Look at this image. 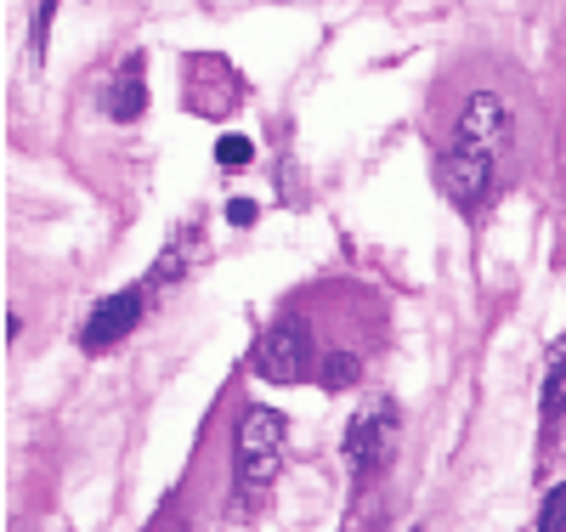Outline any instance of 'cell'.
Returning a JSON list of instances; mask_svg holds the SVG:
<instances>
[{
  "instance_id": "6da1fadb",
  "label": "cell",
  "mask_w": 566,
  "mask_h": 532,
  "mask_svg": "<svg viewBox=\"0 0 566 532\" xmlns=\"http://www.w3.org/2000/svg\"><path fill=\"white\" fill-rule=\"evenodd\" d=\"M312 328H306V317H295V312H283L266 334H261V346H255V374L261 379H272V385H295V379H306L312 374Z\"/></svg>"
},
{
  "instance_id": "7a4b0ae2",
  "label": "cell",
  "mask_w": 566,
  "mask_h": 532,
  "mask_svg": "<svg viewBox=\"0 0 566 532\" xmlns=\"http://www.w3.org/2000/svg\"><path fill=\"white\" fill-rule=\"evenodd\" d=\"M277 470H283V414L250 408L239 425V481L255 493V488H272Z\"/></svg>"
},
{
  "instance_id": "3957f363",
  "label": "cell",
  "mask_w": 566,
  "mask_h": 532,
  "mask_svg": "<svg viewBox=\"0 0 566 532\" xmlns=\"http://www.w3.org/2000/svg\"><path fill=\"white\" fill-rule=\"evenodd\" d=\"M391 442H397V408H391V403H368V408H357V419H352V430H346L352 476L368 481L374 470H386Z\"/></svg>"
},
{
  "instance_id": "277c9868",
  "label": "cell",
  "mask_w": 566,
  "mask_h": 532,
  "mask_svg": "<svg viewBox=\"0 0 566 532\" xmlns=\"http://www.w3.org/2000/svg\"><path fill=\"white\" fill-rule=\"evenodd\" d=\"M504 142H510V108H504V96L476 91V96H470V103L459 108L453 148L482 154V159H499V154H504Z\"/></svg>"
},
{
  "instance_id": "5b68a950",
  "label": "cell",
  "mask_w": 566,
  "mask_h": 532,
  "mask_svg": "<svg viewBox=\"0 0 566 532\" xmlns=\"http://www.w3.org/2000/svg\"><path fill=\"white\" fill-rule=\"evenodd\" d=\"M142 306H148V289H119V295H108V301H97L91 306V317H85V328H80V346L85 352H103V346H114V341H125V334L142 323Z\"/></svg>"
},
{
  "instance_id": "8992f818",
  "label": "cell",
  "mask_w": 566,
  "mask_h": 532,
  "mask_svg": "<svg viewBox=\"0 0 566 532\" xmlns=\"http://www.w3.org/2000/svg\"><path fill=\"white\" fill-rule=\"evenodd\" d=\"M493 170H499V159H482V154L448 148V154L437 159V187L448 192V205L476 210V205L488 199V187H493Z\"/></svg>"
},
{
  "instance_id": "52a82bcc",
  "label": "cell",
  "mask_w": 566,
  "mask_h": 532,
  "mask_svg": "<svg viewBox=\"0 0 566 532\" xmlns=\"http://www.w3.org/2000/svg\"><path fill=\"white\" fill-rule=\"evenodd\" d=\"M103 114L119 119V125H130V119L148 114V74H142V52H130V58L119 63V74L108 80V91H103Z\"/></svg>"
},
{
  "instance_id": "ba28073f",
  "label": "cell",
  "mask_w": 566,
  "mask_h": 532,
  "mask_svg": "<svg viewBox=\"0 0 566 532\" xmlns=\"http://www.w3.org/2000/svg\"><path fill=\"white\" fill-rule=\"evenodd\" d=\"M357 374H363L357 352H328V363L317 368V385L323 392H346V385H357Z\"/></svg>"
},
{
  "instance_id": "9c48e42d",
  "label": "cell",
  "mask_w": 566,
  "mask_h": 532,
  "mask_svg": "<svg viewBox=\"0 0 566 532\" xmlns=\"http://www.w3.org/2000/svg\"><path fill=\"white\" fill-rule=\"evenodd\" d=\"M538 532H566V481L544 493V510H538Z\"/></svg>"
},
{
  "instance_id": "30bf717a",
  "label": "cell",
  "mask_w": 566,
  "mask_h": 532,
  "mask_svg": "<svg viewBox=\"0 0 566 532\" xmlns=\"http://www.w3.org/2000/svg\"><path fill=\"white\" fill-rule=\"evenodd\" d=\"M250 154H255L250 136H221V142H216V159H221V165H250Z\"/></svg>"
},
{
  "instance_id": "8fae6325",
  "label": "cell",
  "mask_w": 566,
  "mask_h": 532,
  "mask_svg": "<svg viewBox=\"0 0 566 532\" xmlns=\"http://www.w3.org/2000/svg\"><path fill=\"white\" fill-rule=\"evenodd\" d=\"M52 12H57V0H40V12H34V58H45V34H52Z\"/></svg>"
},
{
  "instance_id": "7c38bea8",
  "label": "cell",
  "mask_w": 566,
  "mask_h": 532,
  "mask_svg": "<svg viewBox=\"0 0 566 532\" xmlns=\"http://www.w3.org/2000/svg\"><path fill=\"white\" fill-rule=\"evenodd\" d=\"M227 221H232V227H250V221H255V199H232V205H227Z\"/></svg>"
},
{
  "instance_id": "4fadbf2b",
  "label": "cell",
  "mask_w": 566,
  "mask_h": 532,
  "mask_svg": "<svg viewBox=\"0 0 566 532\" xmlns=\"http://www.w3.org/2000/svg\"><path fill=\"white\" fill-rule=\"evenodd\" d=\"M413 532H419V526H413Z\"/></svg>"
}]
</instances>
